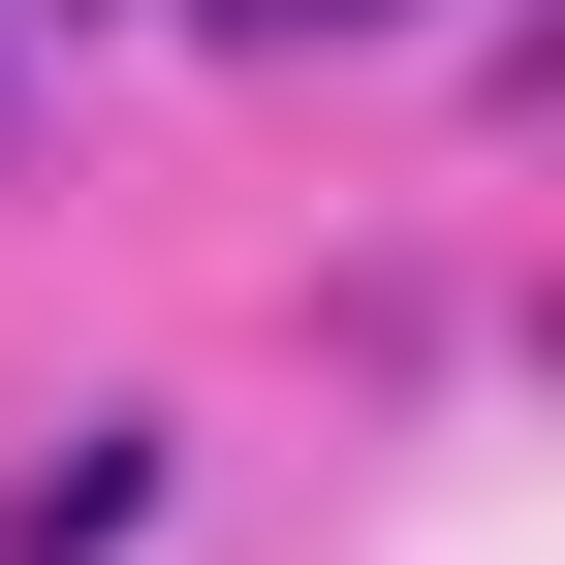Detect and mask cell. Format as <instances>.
I'll return each instance as SVG.
<instances>
[{"label":"cell","mask_w":565,"mask_h":565,"mask_svg":"<svg viewBox=\"0 0 565 565\" xmlns=\"http://www.w3.org/2000/svg\"><path fill=\"white\" fill-rule=\"evenodd\" d=\"M95 534H158V440H126V408H95V440H32V471H0V565H95Z\"/></svg>","instance_id":"1"},{"label":"cell","mask_w":565,"mask_h":565,"mask_svg":"<svg viewBox=\"0 0 565 565\" xmlns=\"http://www.w3.org/2000/svg\"><path fill=\"white\" fill-rule=\"evenodd\" d=\"M252 32H408V0H252Z\"/></svg>","instance_id":"2"}]
</instances>
